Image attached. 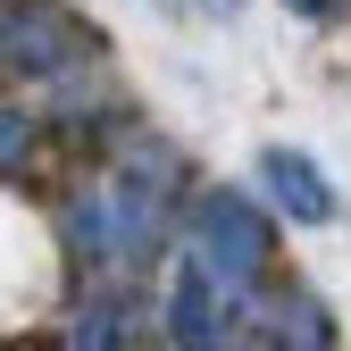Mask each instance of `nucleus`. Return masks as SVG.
<instances>
[{"mask_svg":"<svg viewBox=\"0 0 351 351\" xmlns=\"http://www.w3.org/2000/svg\"><path fill=\"white\" fill-rule=\"evenodd\" d=\"M268 209H259L251 193H201L193 201V259L226 285V293H251L259 276H268Z\"/></svg>","mask_w":351,"mask_h":351,"instance_id":"f257e3e1","label":"nucleus"},{"mask_svg":"<svg viewBox=\"0 0 351 351\" xmlns=\"http://www.w3.org/2000/svg\"><path fill=\"white\" fill-rule=\"evenodd\" d=\"M101 51V34L51 9V0H0V67H25V75H67Z\"/></svg>","mask_w":351,"mask_h":351,"instance_id":"f03ea898","label":"nucleus"},{"mask_svg":"<svg viewBox=\"0 0 351 351\" xmlns=\"http://www.w3.org/2000/svg\"><path fill=\"white\" fill-rule=\"evenodd\" d=\"M234 326H243V293H226L201 259H184L167 285V343L176 351H234Z\"/></svg>","mask_w":351,"mask_h":351,"instance_id":"7ed1b4c3","label":"nucleus"},{"mask_svg":"<svg viewBox=\"0 0 351 351\" xmlns=\"http://www.w3.org/2000/svg\"><path fill=\"white\" fill-rule=\"evenodd\" d=\"M259 184H268V201L293 217V226H326V217H335V184L318 176V159L293 151V143H268V151H259Z\"/></svg>","mask_w":351,"mask_h":351,"instance_id":"20e7f679","label":"nucleus"},{"mask_svg":"<svg viewBox=\"0 0 351 351\" xmlns=\"http://www.w3.org/2000/svg\"><path fill=\"white\" fill-rule=\"evenodd\" d=\"M125 343V301H93L75 318V351H117Z\"/></svg>","mask_w":351,"mask_h":351,"instance_id":"39448f33","label":"nucleus"},{"mask_svg":"<svg viewBox=\"0 0 351 351\" xmlns=\"http://www.w3.org/2000/svg\"><path fill=\"white\" fill-rule=\"evenodd\" d=\"M34 125H42V117L0 109V167H25V159H34Z\"/></svg>","mask_w":351,"mask_h":351,"instance_id":"423d86ee","label":"nucleus"},{"mask_svg":"<svg viewBox=\"0 0 351 351\" xmlns=\"http://www.w3.org/2000/svg\"><path fill=\"white\" fill-rule=\"evenodd\" d=\"M285 9H293V17H326L335 0H285Z\"/></svg>","mask_w":351,"mask_h":351,"instance_id":"0eeeda50","label":"nucleus"},{"mask_svg":"<svg viewBox=\"0 0 351 351\" xmlns=\"http://www.w3.org/2000/svg\"><path fill=\"white\" fill-rule=\"evenodd\" d=\"M201 9H217V17H234V9H243V0H201Z\"/></svg>","mask_w":351,"mask_h":351,"instance_id":"6e6552de","label":"nucleus"}]
</instances>
